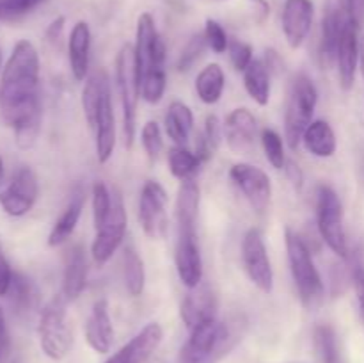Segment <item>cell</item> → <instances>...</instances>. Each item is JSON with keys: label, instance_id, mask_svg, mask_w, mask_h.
I'll use <instances>...</instances> for the list:
<instances>
[{"label": "cell", "instance_id": "obj_1", "mask_svg": "<svg viewBox=\"0 0 364 363\" xmlns=\"http://www.w3.org/2000/svg\"><path fill=\"white\" fill-rule=\"evenodd\" d=\"M39 103L38 50L31 41L20 39L0 75V114L13 127Z\"/></svg>", "mask_w": 364, "mask_h": 363}, {"label": "cell", "instance_id": "obj_2", "mask_svg": "<svg viewBox=\"0 0 364 363\" xmlns=\"http://www.w3.org/2000/svg\"><path fill=\"white\" fill-rule=\"evenodd\" d=\"M284 238H287L291 278H294V283L297 287L301 302L308 310L318 308L323 301L326 288H323V281L320 278L318 269L313 263L311 253H309L306 242L291 228H287Z\"/></svg>", "mask_w": 364, "mask_h": 363}, {"label": "cell", "instance_id": "obj_3", "mask_svg": "<svg viewBox=\"0 0 364 363\" xmlns=\"http://www.w3.org/2000/svg\"><path fill=\"white\" fill-rule=\"evenodd\" d=\"M235 331L228 324L212 319L191 330V337L180 351V363H215L233 347Z\"/></svg>", "mask_w": 364, "mask_h": 363}, {"label": "cell", "instance_id": "obj_4", "mask_svg": "<svg viewBox=\"0 0 364 363\" xmlns=\"http://www.w3.org/2000/svg\"><path fill=\"white\" fill-rule=\"evenodd\" d=\"M318 91L306 73L295 75L288 95L287 114H284V135L291 149H297L302 142V135L313 123Z\"/></svg>", "mask_w": 364, "mask_h": 363}, {"label": "cell", "instance_id": "obj_5", "mask_svg": "<svg viewBox=\"0 0 364 363\" xmlns=\"http://www.w3.org/2000/svg\"><path fill=\"white\" fill-rule=\"evenodd\" d=\"M68 299L63 294L46 302L39 315V344L50 359H63L73 345V331L68 324Z\"/></svg>", "mask_w": 364, "mask_h": 363}, {"label": "cell", "instance_id": "obj_6", "mask_svg": "<svg viewBox=\"0 0 364 363\" xmlns=\"http://www.w3.org/2000/svg\"><path fill=\"white\" fill-rule=\"evenodd\" d=\"M116 78L117 89H119L121 107H123V132L124 144L132 149L135 141V130H137V103L141 96L139 89L137 68H135V50L134 45L127 43L121 46L116 59Z\"/></svg>", "mask_w": 364, "mask_h": 363}, {"label": "cell", "instance_id": "obj_7", "mask_svg": "<svg viewBox=\"0 0 364 363\" xmlns=\"http://www.w3.org/2000/svg\"><path fill=\"white\" fill-rule=\"evenodd\" d=\"M316 223L323 242L341 258L348 256L347 233L343 224V205L329 185H320L316 192Z\"/></svg>", "mask_w": 364, "mask_h": 363}, {"label": "cell", "instance_id": "obj_8", "mask_svg": "<svg viewBox=\"0 0 364 363\" xmlns=\"http://www.w3.org/2000/svg\"><path fill=\"white\" fill-rule=\"evenodd\" d=\"M135 68L137 77L144 73L164 70L166 60V45L156 31L155 18L149 13H142L137 20V32H135Z\"/></svg>", "mask_w": 364, "mask_h": 363}, {"label": "cell", "instance_id": "obj_9", "mask_svg": "<svg viewBox=\"0 0 364 363\" xmlns=\"http://www.w3.org/2000/svg\"><path fill=\"white\" fill-rule=\"evenodd\" d=\"M124 233H127V210H124L121 194L114 191L109 216L96 228V237L91 246V255L95 262L100 265L105 263L123 244Z\"/></svg>", "mask_w": 364, "mask_h": 363}, {"label": "cell", "instance_id": "obj_10", "mask_svg": "<svg viewBox=\"0 0 364 363\" xmlns=\"http://www.w3.org/2000/svg\"><path fill=\"white\" fill-rule=\"evenodd\" d=\"M242 263L249 280L262 292L270 294L274 288V270L267 253L265 241L258 228H251L242 241Z\"/></svg>", "mask_w": 364, "mask_h": 363}, {"label": "cell", "instance_id": "obj_11", "mask_svg": "<svg viewBox=\"0 0 364 363\" xmlns=\"http://www.w3.org/2000/svg\"><path fill=\"white\" fill-rule=\"evenodd\" d=\"M167 192L155 180L142 185L139 199V221L149 238H164L167 233Z\"/></svg>", "mask_w": 364, "mask_h": 363}, {"label": "cell", "instance_id": "obj_12", "mask_svg": "<svg viewBox=\"0 0 364 363\" xmlns=\"http://www.w3.org/2000/svg\"><path fill=\"white\" fill-rule=\"evenodd\" d=\"M39 194L36 173L27 166H21L11 178L9 185L0 192V206L11 217H21L34 206Z\"/></svg>", "mask_w": 364, "mask_h": 363}, {"label": "cell", "instance_id": "obj_13", "mask_svg": "<svg viewBox=\"0 0 364 363\" xmlns=\"http://www.w3.org/2000/svg\"><path fill=\"white\" fill-rule=\"evenodd\" d=\"M230 178L256 212H265L272 198V184L265 171L252 164L240 162L231 167Z\"/></svg>", "mask_w": 364, "mask_h": 363}, {"label": "cell", "instance_id": "obj_14", "mask_svg": "<svg viewBox=\"0 0 364 363\" xmlns=\"http://www.w3.org/2000/svg\"><path fill=\"white\" fill-rule=\"evenodd\" d=\"M350 21L343 0H331L322 21V38H320V63L323 68H331L336 63L338 46L341 34Z\"/></svg>", "mask_w": 364, "mask_h": 363}, {"label": "cell", "instance_id": "obj_15", "mask_svg": "<svg viewBox=\"0 0 364 363\" xmlns=\"http://www.w3.org/2000/svg\"><path fill=\"white\" fill-rule=\"evenodd\" d=\"M178 276L187 288L198 287L203 281V258L199 251L196 231H178L174 251Z\"/></svg>", "mask_w": 364, "mask_h": 363}, {"label": "cell", "instance_id": "obj_16", "mask_svg": "<svg viewBox=\"0 0 364 363\" xmlns=\"http://www.w3.org/2000/svg\"><path fill=\"white\" fill-rule=\"evenodd\" d=\"M188 294L181 301L180 315L188 331L198 327L199 324L208 322V320L217 319V298L210 285L199 283L198 287L188 288Z\"/></svg>", "mask_w": 364, "mask_h": 363}, {"label": "cell", "instance_id": "obj_17", "mask_svg": "<svg viewBox=\"0 0 364 363\" xmlns=\"http://www.w3.org/2000/svg\"><path fill=\"white\" fill-rule=\"evenodd\" d=\"M313 7L311 0H287L283 7V32L288 45L291 48H299L308 38L313 25Z\"/></svg>", "mask_w": 364, "mask_h": 363}, {"label": "cell", "instance_id": "obj_18", "mask_svg": "<svg viewBox=\"0 0 364 363\" xmlns=\"http://www.w3.org/2000/svg\"><path fill=\"white\" fill-rule=\"evenodd\" d=\"M162 338V326L156 322L148 324L105 363H144L159 349Z\"/></svg>", "mask_w": 364, "mask_h": 363}, {"label": "cell", "instance_id": "obj_19", "mask_svg": "<svg viewBox=\"0 0 364 363\" xmlns=\"http://www.w3.org/2000/svg\"><path fill=\"white\" fill-rule=\"evenodd\" d=\"M85 340L91 345L92 351L105 354L110 351L114 342V326L109 313L107 299H98L92 305L91 313L85 322Z\"/></svg>", "mask_w": 364, "mask_h": 363}, {"label": "cell", "instance_id": "obj_20", "mask_svg": "<svg viewBox=\"0 0 364 363\" xmlns=\"http://www.w3.org/2000/svg\"><path fill=\"white\" fill-rule=\"evenodd\" d=\"M95 132L96 139V157L98 162L105 164L112 157L114 146H116V120H114L112 98H110V89L103 95L102 103L96 112L95 125L91 128Z\"/></svg>", "mask_w": 364, "mask_h": 363}, {"label": "cell", "instance_id": "obj_21", "mask_svg": "<svg viewBox=\"0 0 364 363\" xmlns=\"http://www.w3.org/2000/svg\"><path fill=\"white\" fill-rule=\"evenodd\" d=\"M224 134H226V142L231 152H251L256 135V120L251 114V110L244 109V107L231 110L230 116L226 117Z\"/></svg>", "mask_w": 364, "mask_h": 363}, {"label": "cell", "instance_id": "obj_22", "mask_svg": "<svg viewBox=\"0 0 364 363\" xmlns=\"http://www.w3.org/2000/svg\"><path fill=\"white\" fill-rule=\"evenodd\" d=\"M359 27L354 21H348L345 27L343 34H341L340 46H338V73H340V85L348 91L354 85L355 71H358L359 63V38H358Z\"/></svg>", "mask_w": 364, "mask_h": 363}, {"label": "cell", "instance_id": "obj_23", "mask_svg": "<svg viewBox=\"0 0 364 363\" xmlns=\"http://www.w3.org/2000/svg\"><path fill=\"white\" fill-rule=\"evenodd\" d=\"M68 57H70L71 73L77 80H84L89 73L91 59V28L85 21H77L68 39Z\"/></svg>", "mask_w": 364, "mask_h": 363}, {"label": "cell", "instance_id": "obj_24", "mask_svg": "<svg viewBox=\"0 0 364 363\" xmlns=\"http://www.w3.org/2000/svg\"><path fill=\"white\" fill-rule=\"evenodd\" d=\"M87 283V258L82 246H75L66 258L63 276V295L68 301H75L84 292Z\"/></svg>", "mask_w": 364, "mask_h": 363}, {"label": "cell", "instance_id": "obj_25", "mask_svg": "<svg viewBox=\"0 0 364 363\" xmlns=\"http://www.w3.org/2000/svg\"><path fill=\"white\" fill-rule=\"evenodd\" d=\"M84 203H85L84 189L77 187L73 191V194H71L68 205L64 206V210H63V214L59 216V219H57L55 224H53L52 231H50L48 246L55 248V246H60L63 242H66L68 238L71 237V233L75 231V228H77V224H78V219H80V216H82Z\"/></svg>", "mask_w": 364, "mask_h": 363}, {"label": "cell", "instance_id": "obj_26", "mask_svg": "<svg viewBox=\"0 0 364 363\" xmlns=\"http://www.w3.org/2000/svg\"><path fill=\"white\" fill-rule=\"evenodd\" d=\"M199 214V185L196 180H183L176 196L178 231H196Z\"/></svg>", "mask_w": 364, "mask_h": 363}, {"label": "cell", "instance_id": "obj_27", "mask_svg": "<svg viewBox=\"0 0 364 363\" xmlns=\"http://www.w3.org/2000/svg\"><path fill=\"white\" fill-rule=\"evenodd\" d=\"M109 89V75H107V71L103 68H98V70H95L85 78L84 91H82V109H84L85 121H87V125L91 128L95 125L96 112H98V107L102 103L103 95Z\"/></svg>", "mask_w": 364, "mask_h": 363}, {"label": "cell", "instance_id": "obj_28", "mask_svg": "<svg viewBox=\"0 0 364 363\" xmlns=\"http://www.w3.org/2000/svg\"><path fill=\"white\" fill-rule=\"evenodd\" d=\"M302 142L311 155L320 157V159L333 157L336 152V135H334L333 127L323 120L313 121L309 125L308 130L302 135Z\"/></svg>", "mask_w": 364, "mask_h": 363}, {"label": "cell", "instance_id": "obj_29", "mask_svg": "<svg viewBox=\"0 0 364 363\" xmlns=\"http://www.w3.org/2000/svg\"><path fill=\"white\" fill-rule=\"evenodd\" d=\"M192 127H194V116H192L191 107L174 100L166 114V134L178 146H185L191 137Z\"/></svg>", "mask_w": 364, "mask_h": 363}, {"label": "cell", "instance_id": "obj_30", "mask_svg": "<svg viewBox=\"0 0 364 363\" xmlns=\"http://www.w3.org/2000/svg\"><path fill=\"white\" fill-rule=\"evenodd\" d=\"M244 85L258 105L265 107L270 100V70L263 60L255 59L244 71Z\"/></svg>", "mask_w": 364, "mask_h": 363}, {"label": "cell", "instance_id": "obj_31", "mask_svg": "<svg viewBox=\"0 0 364 363\" xmlns=\"http://www.w3.org/2000/svg\"><path fill=\"white\" fill-rule=\"evenodd\" d=\"M224 85H226V77H224L223 68L217 63L203 68L201 73L196 78V93L206 105H213L219 102L224 93Z\"/></svg>", "mask_w": 364, "mask_h": 363}, {"label": "cell", "instance_id": "obj_32", "mask_svg": "<svg viewBox=\"0 0 364 363\" xmlns=\"http://www.w3.org/2000/svg\"><path fill=\"white\" fill-rule=\"evenodd\" d=\"M123 278L124 287H127L128 294L132 298H139L144 292V262H142V258L137 255V251L132 246H127L123 249Z\"/></svg>", "mask_w": 364, "mask_h": 363}, {"label": "cell", "instance_id": "obj_33", "mask_svg": "<svg viewBox=\"0 0 364 363\" xmlns=\"http://www.w3.org/2000/svg\"><path fill=\"white\" fill-rule=\"evenodd\" d=\"M6 295L18 313L31 312L38 301V292H36L34 283L21 273H13V280H11L9 290Z\"/></svg>", "mask_w": 364, "mask_h": 363}, {"label": "cell", "instance_id": "obj_34", "mask_svg": "<svg viewBox=\"0 0 364 363\" xmlns=\"http://www.w3.org/2000/svg\"><path fill=\"white\" fill-rule=\"evenodd\" d=\"M313 338H315V347L322 363H347L333 326H327V324L316 326Z\"/></svg>", "mask_w": 364, "mask_h": 363}, {"label": "cell", "instance_id": "obj_35", "mask_svg": "<svg viewBox=\"0 0 364 363\" xmlns=\"http://www.w3.org/2000/svg\"><path fill=\"white\" fill-rule=\"evenodd\" d=\"M201 162L203 160L199 159L198 153H192L185 146L176 144L169 149V169L180 182L192 180L198 174Z\"/></svg>", "mask_w": 364, "mask_h": 363}, {"label": "cell", "instance_id": "obj_36", "mask_svg": "<svg viewBox=\"0 0 364 363\" xmlns=\"http://www.w3.org/2000/svg\"><path fill=\"white\" fill-rule=\"evenodd\" d=\"M16 146L21 149H28L36 144L41 132V103L25 114L20 121L13 125Z\"/></svg>", "mask_w": 364, "mask_h": 363}, {"label": "cell", "instance_id": "obj_37", "mask_svg": "<svg viewBox=\"0 0 364 363\" xmlns=\"http://www.w3.org/2000/svg\"><path fill=\"white\" fill-rule=\"evenodd\" d=\"M220 137H223V127H220L219 117L215 114H208L205 121V132H203L198 142V157L203 162L208 160L217 152L220 144Z\"/></svg>", "mask_w": 364, "mask_h": 363}, {"label": "cell", "instance_id": "obj_38", "mask_svg": "<svg viewBox=\"0 0 364 363\" xmlns=\"http://www.w3.org/2000/svg\"><path fill=\"white\" fill-rule=\"evenodd\" d=\"M262 144L270 166L276 167V169H283L284 164H287V157H284V146L281 135L272 128H265L262 132Z\"/></svg>", "mask_w": 364, "mask_h": 363}, {"label": "cell", "instance_id": "obj_39", "mask_svg": "<svg viewBox=\"0 0 364 363\" xmlns=\"http://www.w3.org/2000/svg\"><path fill=\"white\" fill-rule=\"evenodd\" d=\"M110 206H112V194H110L109 187L103 182H96L92 185V221H95V228L105 221L109 216Z\"/></svg>", "mask_w": 364, "mask_h": 363}, {"label": "cell", "instance_id": "obj_40", "mask_svg": "<svg viewBox=\"0 0 364 363\" xmlns=\"http://www.w3.org/2000/svg\"><path fill=\"white\" fill-rule=\"evenodd\" d=\"M142 146H144V152L148 155L149 162H156L164 149L162 132H160V127L156 121H148L142 127Z\"/></svg>", "mask_w": 364, "mask_h": 363}, {"label": "cell", "instance_id": "obj_41", "mask_svg": "<svg viewBox=\"0 0 364 363\" xmlns=\"http://www.w3.org/2000/svg\"><path fill=\"white\" fill-rule=\"evenodd\" d=\"M206 39H205V34L203 36H192L191 41L187 43V46L183 48V52H181L180 59H178V70L180 71H188L192 66L196 64V60H199V57L203 56V52H205L206 48Z\"/></svg>", "mask_w": 364, "mask_h": 363}, {"label": "cell", "instance_id": "obj_42", "mask_svg": "<svg viewBox=\"0 0 364 363\" xmlns=\"http://www.w3.org/2000/svg\"><path fill=\"white\" fill-rule=\"evenodd\" d=\"M205 39L208 48H212L215 53H224L230 46V39L224 27L212 18H208L205 23Z\"/></svg>", "mask_w": 364, "mask_h": 363}, {"label": "cell", "instance_id": "obj_43", "mask_svg": "<svg viewBox=\"0 0 364 363\" xmlns=\"http://www.w3.org/2000/svg\"><path fill=\"white\" fill-rule=\"evenodd\" d=\"M228 52H230L231 64L235 66L237 71H245L249 64L252 63V46L249 43L238 41V39H233L230 41V46H228Z\"/></svg>", "mask_w": 364, "mask_h": 363}, {"label": "cell", "instance_id": "obj_44", "mask_svg": "<svg viewBox=\"0 0 364 363\" xmlns=\"http://www.w3.org/2000/svg\"><path fill=\"white\" fill-rule=\"evenodd\" d=\"M41 2L43 0H0V16H20Z\"/></svg>", "mask_w": 364, "mask_h": 363}, {"label": "cell", "instance_id": "obj_45", "mask_svg": "<svg viewBox=\"0 0 364 363\" xmlns=\"http://www.w3.org/2000/svg\"><path fill=\"white\" fill-rule=\"evenodd\" d=\"M11 280H13V269H11L9 262H7L6 253H4L2 248V241H0V298L7 294Z\"/></svg>", "mask_w": 364, "mask_h": 363}, {"label": "cell", "instance_id": "obj_46", "mask_svg": "<svg viewBox=\"0 0 364 363\" xmlns=\"http://www.w3.org/2000/svg\"><path fill=\"white\" fill-rule=\"evenodd\" d=\"M343 2L347 7L348 18L361 28L364 25V0H343Z\"/></svg>", "mask_w": 364, "mask_h": 363}, {"label": "cell", "instance_id": "obj_47", "mask_svg": "<svg viewBox=\"0 0 364 363\" xmlns=\"http://www.w3.org/2000/svg\"><path fill=\"white\" fill-rule=\"evenodd\" d=\"M64 23H66V20H64V16H59L55 18V20L52 21V23L48 25V28H46V41L50 43V45H59L60 39H63V32H64Z\"/></svg>", "mask_w": 364, "mask_h": 363}, {"label": "cell", "instance_id": "obj_48", "mask_svg": "<svg viewBox=\"0 0 364 363\" xmlns=\"http://www.w3.org/2000/svg\"><path fill=\"white\" fill-rule=\"evenodd\" d=\"M7 352H9V333H7V324L4 310L0 308V363H4Z\"/></svg>", "mask_w": 364, "mask_h": 363}, {"label": "cell", "instance_id": "obj_49", "mask_svg": "<svg viewBox=\"0 0 364 363\" xmlns=\"http://www.w3.org/2000/svg\"><path fill=\"white\" fill-rule=\"evenodd\" d=\"M354 283H355V290H358L359 313H361V319L364 322V269L355 270V273H354Z\"/></svg>", "mask_w": 364, "mask_h": 363}, {"label": "cell", "instance_id": "obj_50", "mask_svg": "<svg viewBox=\"0 0 364 363\" xmlns=\"http://www.w3.org/2000/svg\"><path fill=\"white\" fill-rule=\"evenodd\" d=\"M284 171H287V174H288V178H290V182L291 184L295 185V189H301L302 187V180H304V177H302V171H301V167L297 166V164L295 162H287L284 164V167H283Z\"/></svg>", "mask_w": 364, "mask_h": 363}, {"label": "cell", "instance_id": "obj_51", "mask_svg": "<svg viewBox=\"0 0 364 363\" xmlns=\"http://www.w3.org/2000/svg\"><path fill=\"white\" fill-rule=\"evenodd\" d=\"M252 4H255L256 9H259V14H262V20L267 16V14L270 13V6L267 4V0H251Z\"/></svg>", "mask_w": 364, "mask_h": 363}, {"label": "cell", "instance_id": "obj_52", "mask_svg": "<svg viewBox=\"0 0 364 363\" xmlns=\"http://www.w3.org/2000/svg\"><path fill=\"white\" fill-rule=\"evenodd\" d=\"M359 60H361V71L364 77V36L359 39Z\"/></svg>", "mask_w": 364, "mask_h": 363}, {"label": "cell", "instance_id": "obj_53", "mask_svg": "<svg viewBox=\"0 0 364 363\" xmlns=\"http://www.w3.org/2000/svg\"><path fill=\"white\" fill-rule=\"evenodd\" d=\"M4 180H6V167H4V159L0 157V187H2Z\"/></svg>", "mask_w": 364, "mask_h": 363}, {"label": "cell", "instance_id": "obj_54", "mask_svg": "<svg viewBox=\"0 0 364 363\" xmlns=\"http://www.w3.org/2000/svg\"><path fill=\"white\" fill-rule=\"evenodd\" d=\"M2 70H4V66H2V50H0V75H2Z\"/></svg>", "mask_w": 364, "mask_h": 363}, {"label": "cell", "instance_id": "obj_55", "mask_svg": "<svg viewBox=\"0 0 364 363\" xmlns=\"http://www.w3.org/2000/svg\"><path fill=\"white\" fill-rule=\"evenodd\" d=\"M13 363H20V362H13Z\"/></svg>", "mask_w": 364, "mask_h": 363}, {"label": "cell", "instance_id": "obj_56", "mask_svg": "<svg viewBox=\"0 0 364 363\" xmlns=\"http://www.w3.org/2000/svg\"><path fill=\"white\" fill-rule=\"evenodd\" d=\"M0 18H2V16H0Z\"/></svg>", "mask_w": 364, "mask_h": 363}]
</instances>
